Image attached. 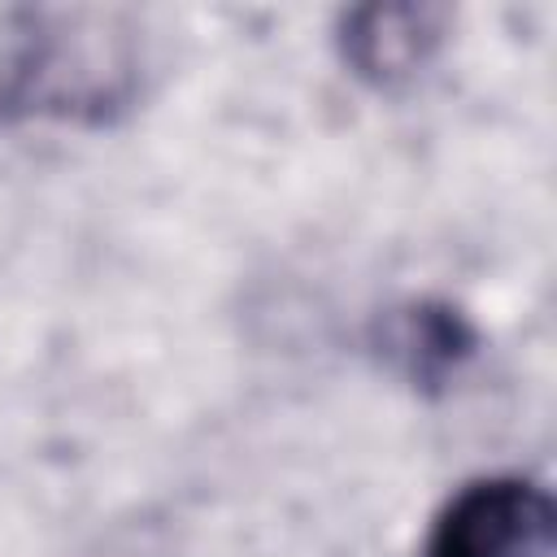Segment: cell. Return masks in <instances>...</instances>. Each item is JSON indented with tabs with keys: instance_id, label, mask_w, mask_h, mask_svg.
I'll list each match as a JSON object with an SVG mask.
<instances>
[{
	"instance_id": "obj_1",
	"label": "cell",
	"mask_w": 557,
	"mask_h": 557,
	"mask_svg": "<svg viewBox=\"0 0 557 557\" xmlns=\"http://www.w3.org/2000/svg\"><path fill=\"white\" fill-rule=\"evenodd\" d=\"M144 48L126 17L96 9L0 13V131L26 117L113 126L139 104Z\"/></svg>"
},
{
	"instance_id": "obj_4",
	"label": "cell",
	"mask_w": 557,
	"mask_h": 557,
	"mask_svg": "<svg viewBox=\"0 0 557 557\" xmlns=\"http://www.w3.org/2000/svg\"><path fill=\"white\" fill-rule=\"evenodd\" d=\"M370 352L409 392H440L479 352V326L453 300L413 296L374 318Z\"/></svg>"
},
{
	"instance_id": "obj_3",
	"label": "cell",
	"mask_w": 557,
	"mask_h": 557,
	"mask_svg": "<svg viewBox=\"0 0 557 557\" xmlns=\"http://www.w3.org/2000/svg\"><path fill=\"white\" fill-rule=\"evenodd\" d=\"M453 35V9L426 0L352 4L335 17V57L348 78L370 91H400L418 83Z\"/></svg>"
},
{
	"instance_id": "obj_2",
	"label": "cell",
	"mask_w": 557,
	"mask_h": 557,
	"mask_svg": "<svg viewBox=\"0 0 557 557\" xmlns=\"http://www.w3.org/2000/svg\"><path fill=\"white\" fill-rule=\"evenodd\" d=\"M557 500L518 470H492L457 483L431 513L422 557H553Z\"/></svg>"
}]
</instances>
